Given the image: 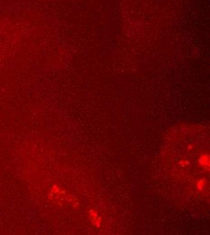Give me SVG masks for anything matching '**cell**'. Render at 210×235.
<instances>
[{
	"mask_svg": "<svg viewBox=\"0 0 210 235\" xmlns=\"http://www.w3.org/2000/svg\"><path fill=\"white\" fill-rule=\"evenodd\" d=\"M205 184H206V182H205V180L204 179H201L199 182L198 183V190H204V188H205Z\"/></svg>",
	"mask_w": 210,
	"mask_h": 235,
	"instance_id": "cell-3",
	"label": "cell"
},
{
	"mask_svg": "<svg viewBox=\"0 0 210 235\" xmlns=\"http://www.w3.org/2000/svg\"><path fill=\"white\" fill-rule=\"evenodd\" d=\"M198 162L202 167H204L205 169L208 170V168H209V157L208 156L205 155V154H202V155H200V157H199Z\"/></svg>",
	"mask_w": 210,
	"mask_h": 235,
	"instance_id": "cell-1",
	"label": "cell"
},
{
	"mask_svg": "<svg viewBox=\"0 0 210 235\" xmlns=\"http://www.w3.org/2000/svg\"><path fill=\"white\" fill-rule=\"evenodd\" d=\"M90 218L91 220V221L95 224V225H99L101 223V218L100 216L98 215V213L96 212H94L93 210H91L90 212Z\"/></svg>",
	"mask_w": 210,
	"mask_h": 235,
	"instance_id": "cell-2",
	"label": "cell"
}]
</instances>
